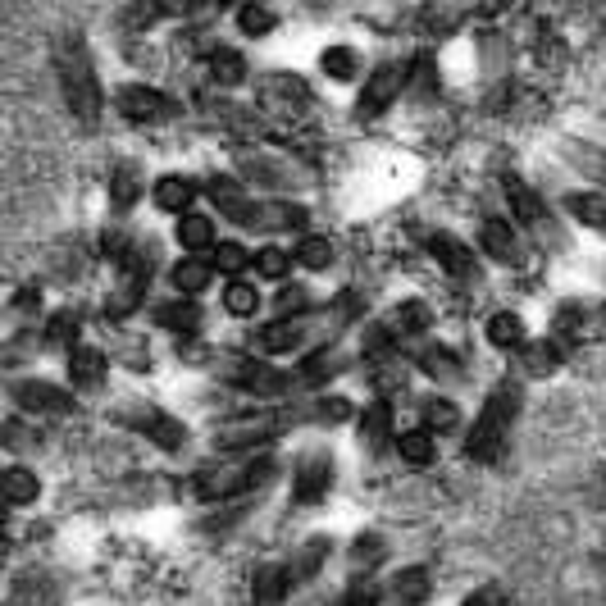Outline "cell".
Returning <instances> with one entry per match:
<instances>
[{
  "instance_id": "cell-13",
  "label": "cell",
  "mask_w": 606,
  "mask_h": 606,
  "mask_svg": "<svg viewBox=\"0 0 606 606\" xmlns=\"http://www.w3.org/2000/svg\"><path fill=\"white\" fill-rule=\"evenodd\" d=\"M260 92H265L269 105H278V110H306L310 105V87L301 83L297 73H269V78H260Z\"/></svg>"
},
{
  "instance_id": "cell-36",
  "label": "cell",
  "mask_w": 606,
  "mask_h": 606,
  "mask_svg": "<svg viewBox=\"0 0 606 606\" xmlns=\"http://www.w3.org/2000/svg\"><path fill=\"white\" fill-rule=\"evenodd\" d=\"M160 324H165V329L192 333L196 324H201V310H196L192 301H169V306H160Z\"/></svg>"
},
{
  "instance_id": "cell-9",
  "label": "cell",
  "mask_w": 606,
  "mask_h": 606,
  "mask_svg": "<svg viewBox=\"0 0 606 606\" xmlns=\"http://www.w3.org/2000/svg\"><path fill=\"white\" fill-rule=\"evenodd\" d=\"M14 401H19L23 411H32V415H69L73 406H78L73 392L55 388V383H42V379L14 383Z\"/></svg>"
},
{
  "instance_id": "cell-32",
  "label": "cell",
  "mask_w": 606,
  "mask_h": 606,
  "mask_svg": "<svg viewBox=\"0 0 606 606\" xmlns=\"http://www.w3.org/2000/svg\"><path fill=\"white\" fill-rule=\"evenodd\" d=\"M324 561H329V538H315V543H306V552H301L297 565H292V584H306V579H315Z\"/></svg>"
},
{
  "instance_id": "cell-16",
  "label": "cell",
  "mask_w": 606,
  "mask_h": 606,
  "mask_svg": "<svg viewBox=\"0 0 606 606\" xmlns=\"http://www.w3.org/2000/svg\"><path fill=\"white\" fill-rule=\"evenodd\" d=\"M561 206L570 210V215H575L584 228H593V233H606V196H597V192H570Z\"/></svg>"
},
{
  "instance_id": "cell-19",
  "label": "cell",
  "mask_w": 606,
  "mask_h": 606,
  "mask_svg": "<svg viewBox=\"0 0 606 606\" xmlns=\"http://www.w3.org/2000/svg\"><path fill=\"white\" fill-rule=\"evenodd\" d=\"M392 593H397V602L401 606H420L424 597L433 593V579H429V570L424 565H406L397 579H392Z\"/></svg>"
},
{
  "instance_id": "cell-4",
  "label": "cell",
  "mask_w": 606,
  "mask_h": 606,
  "mask_svg": "<svg viewBox=\"0 0 606 606\" xmlns=\"http://www.w3.org/2000/svg\"><path fill=\"white\" fill-rule=\"evenodd\" d=\"M119 420L128 424L133 433H142V438H151L155 447H165V452H178L187 442V424H178L174 415L165 411H155V406H128Z\"/></svg>"
},
{
  "instance_id": "cell-34",
  "label": "cell",
  "mask_w": 606,
  "mask_h": 606,
  "mask_svg": "<svg viewBox=\"0 0 606 606\" xmlns=\"http://www.w3.org/2000/svg\"><path fill=\"white\" fill-rule=\"evenodd\" d=\"M301 324H292V319H278V324H269L265 333H260V342H265V351H297L301 347Z\"/></svg>"
},
{
  "instance_id": "cell-17",
  "label": "cell",
  "mask_w": 606,
  "mask_h": 606,
  "mask_svg": "<svg viewBox=\"0 0 606 606\" xmlns=\"http://www.w3.org/2000/svg\"><path fill=\"white\" fill-rule=\"evenodd\" d=\"M69 379L78 388H96L105 379V356L96 347H73L69 351Z\"/></svg>"
},
{
  "instance_id": "cell-33",
  "label": "cell",
  "mask_w": 606,
  "mask_h": 606,
  "mask_svg": "<svg viewBox=\"0 0 606 606\" xmlns=\"http://www.w3.org/2000/svg\"><path fill=\"white\" fill-rule=\"evenodd\" d=\"M297 265H306V269H329L333 265V242L329 237H301L297 242Z\"/></svg>"
},
{
  "instance_id": "cell-8",
  "label": "cell",
  "mask_w": 606,
  "mask_h": 606,
  "mask_svg": "<svg viewBox=\"0 0 606 606\" xmlns=\"http://www.w3.org/2000/svg\"><path fill=\"white\" fill-rule=\"evenodd\" d=\"M401 87H406V69H401V64H379V69H374V78L365 83V96H360L356 114H360V119H374V114H383L401 96Z\"/></svg>"
},
{
  "instance_id": "cell-3",
  "label": "cell",
  "mask_w": 606,
  "mask_h": 606,
  "mask_svg": "<svg viewBox=\"0 0 606 606\" xmlns=\"http://www.w3.org/2000/svg\"><path fill=\"white\" fill-rule=\"evenodd\" d=\"M274 479V461L260 456V461H247V465H219V470H206L196 474V497L201 502H224V497H247L256 493L260 483Z\"/></svg>"
},
{
  "instance_id": "cell-2",
  "label": "cell",
  "mask_w": 606,
  "mask_h": 606,
  "mask_svg": "<svg viewBox=\"0 0 606 606\" xmlns=\"http://www.w3.org/2000/svg\"><path fill=\"white\" fill-rule=\"evenodd\" d=\"M515 411H520V388L515 383H497L483 401L479 420H474V433L465 442V456L479 465H493L497 456L506 452V438H511V424H515Z\"/></svg>"
},
{
  "instance_id": "cell-5",
  "label": "cell",
  "mask_w": 606,
  "mask_h": 606,
  "mask_svg": "<svg viewBox=\"0 0 606 606\" xmlns=\"http://www.w3.org/2000/svg\"><path fill=\"white\" fill-rule=\"evenodd\" d=\"M502 192H506V201H511L515 219H520V224L529 228V233H538L543 242H552V247L561 242V233H556V224H552V215H547V206L538 201L534 192H529V187L520 183V178L506 174V178H502Z\"/></svg>"
},
{
  "instance_id": "cell-41",
  "label": "cell",
  "mask_w": 606,
  "mask_h": 606,
  "mask_svg": "<svg viewBox=\"0 0 606 606\" xmlns=\"http://www.w3.org/2000/svg\"><path fill=\"white\" fill-rule=\"evenodd\" d=\"M424 424H429V433L438 429V433H452L456 424H461V411H456L452 401H429L424 406Z\"/></svg>"
},
{
  "instance_id": "cell-49",
  "label": "cell",
  "mask_w": 606,
  "mask_h": 606,
  "mask_svg": "<svg viewBox=\"0 0 606 606\" xmlns=\"http://www.w3.org/2000/svg\"><path fill=\"white\" fill-rule=\"evenodd\" d=\"M333 370H338V360H329V356H310L306 360V379H329Z\"/></svg>"
},
{
  "instance_id": "cell-46",
  "label": "cell",
  "mask_w": 606,
  "mask_h": 606,
  "mask_svg": "<svg viewBox=\"0 0 606 606\" xmlns=\"http://www.w3.org/2000/svg\"><path fill=\"white\" fill-rule=\"evenodd\" d=\"M415 92L420 96H433V87H438V78H433V64H429V55H415Z\"/></svg>"
},
{
  "instance_id": "cell-28",
  "label": "cell",
  "mask_w": 606,
  "mask_h": 606,
  "mask_svg": "<svg viewBox=\"0 0 606 606\" xmlns=\"http://www.w3.org/2000/svg\"><path fill=\"white\" fill-rule=\"evenodd\" d=\"M524 370L538 374V379H543V374H556L561 370V347H556V342H529V347H524Z\"/></svg>"
},
{
  "instance_id": "cell-24",
  "label": "cell",
  "mask_w": 606,
  "mask_h": 606,
  "mask_svg": "<svg viewBox=\"0 0 606 606\" xmlns=\"http://www.w3.org/2000/svg\"><path fill=\"white\" fill-rule=\"evenodd\" d=\"M137 196H142V178H137V169H133V165H119V169L110 174V206L133 210Z\"/></svg>"
},
{
  "instance_id": "cell-25",
  "label": "cell",
  "mask_w": 606,
  "mask_h": 606,
  "mask_svg": "<svg viewBox=\"0 0 606 606\" xmlns=\"http://www.w3.org/2000/svg\"><path fill=\"white\" fill-rule=\"evenodd\" d=\"M565 160L570 165H579V174L597 178V183H606V151H597V146H584V142H565L561 146Z\"/></svg>"
},
{
  "instance_id": "cell-12",
  "label": "cell",
  "mask_w": 606,
  "mask_h": 606,
  "mask_svg": "<svg viewBox=\"0 0 606 606\" xmlns=\"http://www.w3.org/2000/svg\"><path fill=\"white\" fill-rule=\"evenodd\" d=\"M233 383L242 392H260V397H274V392H288L292 379L283 370H274V365H265V360H242L233 370Z\"/></svg>"
},
{
  "instance_id": "cell-26",
  "label": "cell",
  "mask_w": 606,
  "mask_h": 606,
  "mask_svg": "<svg viewBox=\"0 0 606 606\" xmlns=\"http://www.w3.org/2000/svg\"><path fill=\"white\" fill-rule=\"evenodd\" d=\"M488 342H493V347H520V342H524V319L511 315V310H497V315L488 319Z\"/></svg>"
},
{
  "instance_id": "cell-7",
  "label": "cell",
  "mask_w": 606,
  "mask_h": 606,
  "mask_svg": "<svg viewBox=\"0 0 606 606\" xmlns=\"http://www.w3.org/2000/svg\"><path fill=\"white\" fill-rule=\"evenodd\" d=\"M119 110H124L133 124H160V119H169V114L178 110V105L169 101L165 92H155V87L128 83V87H119Z\"/></svg>"
},
{
  "instance_id": "cell-40",
  "label": "cell",
  "mask_w": 606,
  "mask_h": 606,
  "mask_svg": "<svg viewBox=\"0 0 606 606\" xmlns=\"http://www.w3.org/2000/svg\"><path fill=\"white\" fill-rule=\"evenodd\" d=\"M73 338H78V315H73V310L51 315V324H46V342H51V347H73Z\"/></svg>"
},
{
  "instance_id": "cell-27",
  "label": "cell",
  "mask_w": 606,
  "mask_h": 606,
  "mask_svg": "<svg viewBox=\"0 0 606 606\" xmlns=\"http://www.w3.org/2000/svg\"><path fill=\"white\" fill-rule=\"evenodd\" d=\"M210 78H215L219 87H237L242 78H247V60L237 51H215L210 55Z\"/></svg>"
},
{
  "instance_id": "cell-44",
  "label": "cell",
  "mask_w": 606,
  "mask_h": 606,
  "mask_svg": "<svg viewBox=\"0 0 606 606\" xmlns=\"http://www.w3.org/2000/svg\"><path fill=\"white\" fill-rule=\"evenodd\" d=\"M310 420H347L351 415V401H342V397H324V401H315L310 406Z\"/></svg>"
},
{
  "instance_id": "cell-50",
  "label": "cell",
  "mask_w": 606,
  "mask_h": 606,
  "mask_svg": "<svg viewBox=\"0 0 606 606\" xmlns=\"http://www.w3.org/2000/svg\"><path fill=\"white\" fill-rule=\"evenodd\" d=\"M42 306V288H23L19 297H14V310H19V315H28V310H37Z\"/></svg>"
},
{
  "instance_id": "cell-52",
  "label": "cell",
  "mask_w": 606,
  "mask_h": 606,
  "mask_svg": "<svg viewBox=\"0 0 606 606\" xmlns=\"http://www.w3.org/2000/svg\"><path fill=\"white\" fill-rule=\"evenodd\" d=\"M597 329H602V333H606V306H602V310H597Z\"/></svg>"
},
{
  "instance_id": "cell-22",
  "label": "cell",
  "mask_w": 606,
  "mask_h": 606,
  "mask_svg": "<svg viewBox=\"0 0 606 606\" xmlns=\"http://www.w3.org/2000/svg\"><path fill=\"white\" fill-rule=\"evenodd\" d=\"M397 452H401V461H406V465H415V470H420V465H429L433 456H438V447H433V433L429 429H406L397 438Z\"/></svg>"
},
{
  "instance_id": "cell-42",
  "label": "cell",
  "mask_w": 606,
  "mask_h": 606,
  "mask_svg": "<svg viewBox=\"0 0 606 606\" xmlns=\"http://www.w3.org/2000/svg\"><path fill=\"white\" fill-rule=\"evenodd\" d=\"M256 269H260V278H288L292 256L283 247H265V251H256Z\"/></svg>"
},
{
  "instance_id": "cell-45",
  "label": "cell",
  "mask_w": 606,
  "mask_h": 606,
  "mask_svg": "<svg viewBox=\"0 0 606 606\" xmlns=\"http://www.w3.org/2000/svg\"><path fill=\"white\" fill-rule=\"evenodd\" d=\"M379 556H383V543H379V538H356V547H351V561H356V570H360V565L370 570Z\"/></svg>"
},
{
  "instance_id": "cell-14",
  "label": "cell",
  "mask_w": 606,
  "mask_h": 606,
  "mask_svg": "<svg viewBox=\"0 0 606 606\" xmlns=\"http://www.w3.org/2000/svg\"><path fill=\"white\" fill-rule=\"evenodd\" d=\"M210 196H215V206L224 210L228 219H237V224H247V228L260 224V206H251L233 178H215V183H210Z\"/></svg>"
},
{
  "instance_id": "cell-21",
  "label": "cell",
  "mask_w": 606,
  "mask_h": 606,
  "mask_svg": "<svg viewBox=\"0 0 606 606\" xmlns=\"http://www.w3.org/2000/svg\"><path fill=\"white\" fill-rule=\"evenodd\" d=\"M0 493H5V502L10 506H28V502H37V493H42V483H37V474L32 470H5V479H0Z\"/></svg>"
},
{
  "instance_id": "cell-48",
  "label": "cell",
  "mask_w": 606,
  "mask_h": 606,
  "mask_svg": "<svg viewBox=\"0 0 606 606\" xmlns=\"http://www.w3.org/2000/svg\"><path fill=\"white\" fill-rule=\"evenodd\" d=\"M374 602H379V588H374V584H356L342 606H374Z\"/></svg>"
},
{
  "instance_id": "cell-38",
  "label": "cell",
  "mask_w": 606,
  "mask_h": 606,
  "mask_svg": "<svg viewBox=\"0 0 606 606\" xmlns=\"http://www.w3.org/2000/svg\"><path fill=\"white\" fill-rule=\"evenodd\" d=\"M319 64H324V73L338 78V83H351V78H356V55H351L347 46H329V51L319 55Z\"/></svg>"
},
{
  "instance_id": "cell-15",
  "label": "cell",
  "mask_w": 606,
  "mask_h": 606,
  "mask_svg": "<svg viewBox=\"0 0 606 606\" xmlns=\"http://www.w3.org/2000/svg\"><path fill=\"white\" fill-rule=\"evenodd\" d=\"M479 242H483V251L493 260H502V265H515V260H520V233H515L506 219H488Z\"/></svg>"
},
{
  "instance_id": "cell-35",
  "label": "cell",
  "mask_w": 606,
  "mask_h": 606,
  "mask_svg": "<svg viewBox=\"0 0 606 606\" xmlns=\"http://www.w3.org/2000/svg\"><path fill=\"white\" fill-rule=\"evenodd\" d=\"M392 329L397 333H424L429 329V306H424V301H401V306L392 310Z\"/></svg>"
},
{
  "instance_id": "cell-30",
  "label": "cell",
  "mask_w": 606,
  "mask_h": 606,
  "mask_svg": "<svg viewBox=\"0 0 606 606\" xmlns=\"http://www.w3.org/2000/svg\"><path fill=\"white\" fill-rule=\"evenodd\" d=\"M224 306H228V315L251 319L260 310V292L251 288V283H242V278H237V283H228V288H224Z\"/></svg>"
},
{
  "instance_id": "cell-47",
  "label": "cell",
  "mask_w": 606,
  "mask_h": 606,
  "mask_svg": "<svg viewBox=\"0 0 606 606\" xmlns=\"http://www.w3.org/2000/svg\"><path fill=\"white\" fill-rule=\"evenodd\" d=\"M278 310L292 319L297 310H306V292H301V288H283V292H278Z\"/></svg>"
},
{
  "instance_id": "cell-43",
  "label": "cell",
  "mask_w": 606,
  "mask_h": 606,
  "mask_svg": "<svg viewBox=\"0 0 606 606\" xmlns=\"http://www.w3.org/2000/svg\"><path fill=\"white\" fill-rule=\"evenodd\" d=\"M210 256H215V269H224V274H242V269L251 265L247 247H237V242H219Z\"/></svg>"
},
{
  "instance_id": "cell-51",
  "label": "cell",
  "mask_w": 606,
  "mask_h": 606,
  "mask_svg": "<svg viewBox=\"0 0 606 606\" xmlns=\"http://www.w3.org/2000/svg\"><path fill=\"white\" fill-rule=\"evenodd\" d=\"M461 606H502V593H497V588H479V593H470Z\"/></svg>"
},
{
  "instance_id": "cell-1",
  "label": "cell",
  "mask_w": 606,
  "mask_h": 606,
  "mask_svg": "<svg viewBox=\"0 0 606 606\" xmlns=\"http://www.w3.org/2000/svg\"><path fill=\"white\" fill-rule=\"evenodd\" d=\"M55 78H60L64 105H69L83 124H96L101 119V83H96V64L87 55V42L78 32H60L55 37Z\"/></svg>"
},
{
  "instance_id": "cell-31",
  "label": "cell",
  "mask_w": 606,
  "mask_h": 606,
  "mask_svg": "<svg viewBox=\"0 0 606 606\" xmlns=\"http://www.w3.org/2000/svg\"><path fill=\"white\" fill-rule=\"evenodd\" d=\"M420 370L429 374V379H456V374H461V360H456L447 347H424L420 351Z\"/></svg>"
},
{
  "instance_id": "cell-23",
  "label": "cell",
  "mask_w": 606,
  "mask_h": 606,
  "mask_svg": "<svg viewBox=\"0 0 606 606\" xmlns=\"http://www.w3.org/2000/svg\"><path fill=\"white\" fill-rule=\"evenodd\" d=\"M155 206L183 219L187 206H192V183H187V178H160V183H155Z\"/></svg>"
},
{
  "instance_id": "cell-39",
  "label": "cell",
  "mask_w": 606,
  "mask_h": 606,
  "mask_svg": "<svg viewBox=\"0 0 606 606\" xmlns=\"http://www.w3.org/2000/svg\"><path fill=\"white\" fill-rule=\"evenodd\" d=\"M237 23H242V32H247V37H265V32H274V10H269V5H242V10H237Z\"/></svg>"
},
{
  "instance_id": "cell-37",
  "label": "cell",
  "mask_w": 606,
  "mask_h": 606,
  "mask_svg": "<svg viewBox=\"0 0 606 606\" xmlns=\"http://www.w3.org/2000/svg\"><path fill=\"white\" fill-rule=\"evenodd\" d=\"M388 424H392L388 401H374L370 411H365V424H360V438L370 442V447H379V442L388 438Z\"/></svg>"
},
{
  "instance_id": "cell-10",
  "label": "cell",
  "mask_w": 606,
  "mask_h": 606,
  "mask_svg": "<svg viewBox=\"0 0 606 606\" xmlns=\"http://www.w3.org/2000/svg\"><path fill=\"white\" fill-rule=\"evenodd\" d=\"M333 488V456L329 452H306L297 465V502L315 506L324 502Z\"/></svg>"
},
{
  "instance_id": "cell-20",
  "label": "cell",
  "mask_w": 606,
  "mask_h": 606,
  "mask_svg": "<svg viewBox=\"0 0 606 606\" xmlns=\"http://www.w3.org/2000/svg\"><path fill=\"white\" fill-rule=\"evenodd\" d=\"M178 242H183V251H192V256H196V251H215L219 247V242H215V224H210V219L206 215H183V219H178Z\"/></svg>"
},
{
  "instance_id": "cell-29",
  "label": "cell",
  "mask_w": 606,
  "mask_h": 606,
  "mask_svg": "<svg viewBox=\"0 0 606 606\" xmlns=\"http://www.w3.org/2000/svg\"><path fill=\"white\" fill-rule=\"evenodd\" d=\"M210 274H215V265H206V260H178L174 265V283H178V292H206V283H210Z\"/></svg>"
},
{
  "instance_id": "cell-11",
  "label": "cell",
  "mask_w": 606,
  "mask_h": 606,
  "mask_svg": "<svg viewBox=\"0 0 606 606\" xmlns=\"http://www.w3.org/2000/svg\"><path fill=\"white\" fill-rule=\"evenodd\" d=\"M429 256L438 260L456 283H479V265H474V251L465 242H456L452 233H433L429 237Z\"/></svg>"
},
{
  "instance_id": "cell-18",
  "label": "cell",
  "mask_w": 606,
  "mask_h": 606,
  "mask_svg": "<svg viewBox=\"0 0 606 606\" xmlns=\"http://www.w3.org/2000/svg\"><path fill=\"white\" fill-rule=\"evenodd\" d=\"M288 588H292V570H278V565H260V570H256V584H251V593H256V606H278Z\"/></svg>"
},
{
  "instance_id": "cell-6",
  "label": "cell",
  "mask_w": 606,
  "mask_h": 606,
  "mask_svg": "<svg viewBox=\"0 0 606 606\" xmlns=\"http://www.w3.org/2000/svg\"><path fill=\"white\" fill-rule=\"evenodd\" d=\"M292 424V415H251V420H233L215 433V447L224 452H237V447H256V442H269Z\"/></svg>"
}]
</instances>
